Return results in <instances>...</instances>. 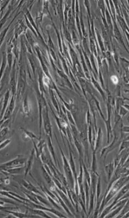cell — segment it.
Returning <instances> with one entry per match:
<instances>
[{
	"mask_svg": "<svg viewBox=\"0 0 129 218\" xmlns=\"http://www.w3.org/2000/svg\"><path fill=\"white\" fill-rule=\"evenodd\" d=\"M58 147L60 148V150L61 151V155L63 159V169L65 174V177L70 186L71 187V188H73L75 185V180L73 179V173L72 171L70 165L68 163L67 159H66L65 156L63 154V151L59 144H58Z\"/></svg>",
	"mask_w": 129,
	"mask_h": 218,
	"instance_id": "6da1fadb",
	"label": "cell"
},
{
	"mask_svg": "<svg viewBox=\"0 0 129 218\" xmlns=\"http://www.w3.org/2000/svg\"><path fill=\"white\" fill-rule=\"evenodd\" d=\"M27 159L22 156H18L17 158L9 162L1 164V168L2 169H10L16 167H23L26 163Z\"/></svg>",
	"mask_w": 129,
	"mask_h": 218,
	"instance_id": "7a4b0ae2",
	"label": "cell"
},
{
	"mask_svg": "<svg viewBox=\"0 0 129 218\" xmlns=\"http://www.w3.org/2000/svg\"><path fill=\"white\" fill-rule=\"evenodd\" d=\"M27 206L32 207L34 208L39 209H41V210H43V211H48L49 212H51L52 213L54 214L55 215L58 216V217H61V218H66V216H63L62 214H61L60 212H59L58 211L54 210L53 209H49L46 208V207H44V206H42L38 204L35 203L34 202H32L31 201H29L27 202Z\"/></svg>",
	"mask_w": 129,
	"mask_h": 218,
	"instance_id": "3957f363",
	"label": "cell"
},
{
	"mask_svg": "<svg viewBox=\"0 0 129 218\" xmlns=\"http://www.w3.org/2000/svg\"><path fill=\"white\" fill-rule=\"evenodd\" d=\"M20 185L22 186V187L24 189H25L27 190V191L32 192L34 194H38L39 195L43 196V194H42L41 192H39L35 187L32 185L29 182H27L25 180H22L21 182H20Z\"/></svg>",
	"mask_w": 129,
	"mask_h": 218,
	"instance_id": "277c9868",
	"label": "cell"
},
{
	"mask_svg": "<svg viewBox=\"0 0 129 218\" xmlns=\"http://www.w3.org/2000/svg\"><path fill=\"white\" fill-rule=\"evenodd\" d=\"M35 153V149L32 150L29 159H27L26 163L25 165V177L26 178L27 174H29L30 170L31 169L32 165L34 163V155Z\"/></svg>",
	"mask_w": 129,
	"mask_h": 218,
	"instance_id": "5b68a950",
	"label": "cell"
},
{
	"mask_svg": "<svg viewBox=\"0 0 129 218\" xmlns=\"http://www.w3.org/2000/svg\"><path fill=\"white\" fill-rule=\"evenodd\" d=\"M25 171V166L24 167H16L10 169H2V172L4 174L7 175H17L21 174L22 172Z\"/></svg>",
	"mask_w": 129,
	"mask_h": 218,
	"instance_id": "8992f818",
	"label": "cell"
},
{
	"mask_svg": "<svg viewBox=\"0 0 129 218\" xmlns=\"http://www.w3.org/2000/svg\"><path fill=\"white\" fill-rule=\"evenodd\" d=\"M56 190L58 192V194L60 195V197L63 200V202H65V203L66 204V206L68 207V208L72 212V213L73 214V215H75V211L72 207V204H71V202L70 201H69L68 198L66 197V194L61 190H58V188H56Z\"/></svg>",
	"mask_w": 129,
	"mask_h": 218,
	"instance_id": "52a82bcc",
	"label": "cell"
},
{
	"mask_svg": "<svg viewBox=\"0 0 129 218\" xmlns=\"http://www.w3.org/2000/svg\"><path fill=\"white\" fill-rule=\"evenodd\" d=\"M6 213L10 214L12 216H15L17 218H37V217H39L38 216H35L34 214H32L31 213H27V211L26 213H20L19 211H4Z\"/></svg>",
	"mask_w": 129,
	"mask_h": 218,
	"instance_id": "ba28073f",
	"label": "cell"
},
{
	"mask_svg": "<svg viewBox=\"0 0 129 218\" xmlns=\"http://www.w3.org/2000/svg\"><path fill=\"white\" fill-rule=\"evenodd\" d=\"M115 163L114 162H111L110 164H108L105 167V171L107 174V179L110 182L111 179L113 176V174L115 172Z\"/></svg>",
	"mask_w": 129,
	"mask_h": 218,
	"instance_id": "9c48e42d",
	"label": "cell"
},
{
	"mask_svg": "<svg viewBox=\"0 0 129 218\" xmlns=\"http://www.w3.org/2000/svg\"><path fill=\"white\" fill-rule=\"evenodd\" d=\"M84 191H85V200L87 202L86 206L87 208L89 209V202H90V186L89 185L88 182L86 180H84Z\"/></svg>",
	"mask_w": 129,
	"mask_h": 218,
	"instance_id": "30bf717a",
	"label": "cell"
},
{
	"mask_svg": "<svg viewBox=\"0 0 129 218\" xmlns=\"http://www.w3.org/2000/svg\"><path fill=\"white\" fill-rule=\"evenodd\" d=\"M27 211H28L29 212H30V213L32 214H34V215H38V216H42V217H43V218H51V216H48L45 212H44V211L43 210H41V209H36V208H28V207H26Z\"/></svg>",
	"mask_w": 129,
	"mask_h": 218,
	"instance_id": "8fae6325",
	"label": "cell"
},
{
	"mask_svg": "<svg viewBox=\"0 0 129 218\" xmlns=\"http://www.w3.org/2000/svg\"><path fill=\"white\" fill-rule=\"evenodd\" d=\"M103 140V134L102 131L101 130V129L99 130V132H98V135L96 137V140H95V144L94 146V151L95 152L97 151V150L100 148L102 141Z\"/></svg>",
	"mask_w": 129,
	"mask_h": 218,
	"instance_id": "7c38bea8",
	"label": "cell"
},
{
	"mask_svg": "<svg viewBox=\"0 0 129 218\" xmlns=\"http://www.w3.org/2000/svg\"><path fill=\"white\" fill-rule=\"evenodd\" d=\"M24 131V134L22 135V139L24 141H27V140L30 139V140H34V139H36L38 140H41L38 137H37L36 135H34V134H33L32 132H30L27 130L23 129Z\"/></svg>",
	"mask_w": 129,
	"mask_h": 218,
	"instance_id": "4fadbf2b",
	"label": "cell"
},
{
	"mask_svg": "<svg viewBox=\"0 0 129 218\" xmlns=\"http://www.w3.org/2000/svg\"><path fill=\"white\" fill-rule=\"evenodd\" d=\"M92 162H91V172L95 173H97V161L96 158V152L94 150L92 151Z\"/></svg>",
	"mask_w": 129,
	"mask_h": 218,
	"instance_id": "5bb4252c",
	"label": "cell"
},
{
	"mask_svg": "<svg viewBox=\"0 0 129 218\" xmlns=\"http://www.w3.org/2000/svg\"><path fill=\"white\" fill-rule=\"evenodd\" d=\"M47 140H48V148H49V151L50 152V153H51V155H52V157L53 158L54 160L55 161V164H56V166H57V162H56V157H55V152H54V151L53 147L52 146V143H51V140H52L50 137H49L47 136Z\"/></svg>",
	"mask_w": 129,
	"mask_h": 218,
	"instance_id": "9a60e30c",
	"label": "cell"
},
{
	"mask_svg": "<svg viewBox=\"0 0 129 218\" xmlns=\"http://www.w3.org/2000/svg\"><path fill=\"white\" fill-rule=\"evenodd\" d=\"M125 204H123L122 206H119V207H118L115 209L114 211L111 212V213L108 214V216H106V217H107V218H114V217L115 216H117L118 214H119L120 211L123 210V209L124 207Z\"/></svg>",
	"mask_w": 129,
	"mask_h": 218,
	"instance_id": "2e32d148",
	"label": "cell"
},
{
	"mask_svg": "<svg viewBox=\"0 0 129 218\" xmlns=\"http://www.w3.org/2000/svg\"><path fill=\"white\" fill-rule=\"evenodd\" d=\"M129 148V141L128 140H123L122 141V143L120 146L119 150V155H120L122 152L125 150H127Z\"/></svg>",
	"mask_w": 129,
	"mask_h": 218,
	"instance_id": "e0dca14e",
	"label": "cell"
},
{
	"mask_svg": "<svg viewBox=\"0 0 129 218\" xmlns=\"http://www.w3.org/2000/svg\"><path fill=\"white\" fill-rule=\"evenodd\" d=\"M82 165H83V172L84 173V177H85V179L88 182L89 185L90 186L91 185V175H90V173L88 172V170L87 169V168L85 167V165L84 162H82Z\"/></svg>",
	"mask_w": 129,
	"mask_h": 218,
	"instance_id": "ac0fdd59",
	"label": "cell"
},
{
	"mask_svg": "<svg viewBox=\"0 0 129 218\" xmlns=\"http://www.w3.org/2000/svg\"><path fill=\"white\" fill-rule=\"evenodd\" d=\"M10 142V140H6L5 141H3L2 143H1V149H3L5 147H6L9 143Z\"/></svg>",
	"mask_w": 129,
	"mask_h": 218,
	"instance_id": "d6986e66",
	"label": "cell"
},
{
	"mask_svg": "<svg viewBox=\"0 0 129 218\" xmlns=\"http://www.w3.org/2000/svg\"><path fill=\"white\" fill-rule=\"evenodd\" d=\"M122 131L124 133H129V126H124L122 127Z\"/></svg>",
	"mask_w": 129,
	"mask_h": 218,
	"instance_id": "ffe728a7",
	"label": "cell"
},
{
	"mask_svg": "<svg viewBox=\"0 0 129 218\" xmlns=\"http://www.w3.org/2000/svg\"><path fill=\"white\" fill-rule=\"evenodd\" d=\"M1 200L3 202L9 203L12 204H13V205H16V204L13 201H9L7 199H2V198H1Z\"/></svg>",
	"mask_w": 129,
	"mask_h": 218,
	"instance_id": "44dd1931",
	"label": "cell"
},
{
	"mask_svg": "<svg viewBox=\"0 0 129 218\" xmlns=\"http://www.w3.org/2000/svg\"><path fill=\"white\" fill-rule=\"evenodd\" d=\"M111 79H112V81H113V83H115V84H117L118 82V78H117L116 76H112L111 77Z\"/></svg>",
	"mask_w": 129,
	"mask_h": 218,
	"instance_id": "7402d4cb",
	"label": "cell"
},
{
	"mask_svg": "<svg viewBox=\"0 0 129 218\" xmlns=\"http://www.w3.org/2000/svg\"><path fill=\"white\" fill-rule=\"evenodd\" d=\"M124 140H128V141H129V136H127V137H125L124 139Z\"/></svg>",
	"mask_w": 129,
	"mask_h": 218,
	"instance_id": "603a6c76",
	"label": "cell"
}]
</instances>
